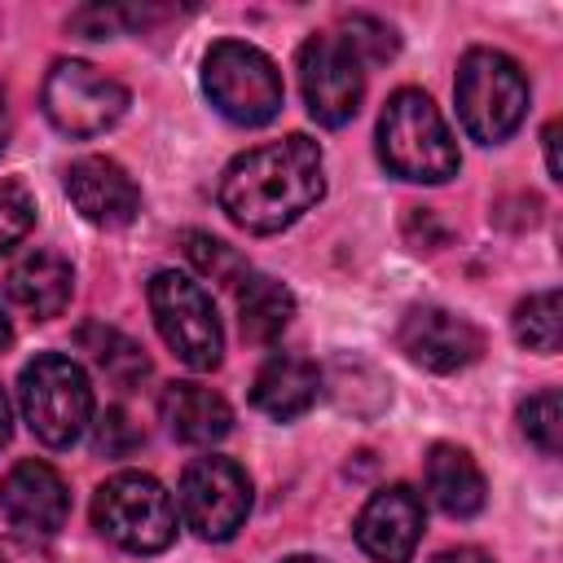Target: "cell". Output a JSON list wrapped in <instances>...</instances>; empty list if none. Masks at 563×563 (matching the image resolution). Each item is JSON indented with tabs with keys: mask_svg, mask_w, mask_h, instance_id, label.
I'll return each instance as SVG.
<instances>
[{
	"mask_svg": "<svg viewBox=\"0 0 563 563\" xmlns=\"http://www.w3.org/2000/svg\"><path fill=\"white\" fill-rule=\"evenodd\" d=\"M321 194V150L299 132L238 154L220 180V207L246 233H277L295 224Z\"/></svg>",
	"mask_w": 563,
	"mask_h": 563,
	"instance_id": "1",
	"label": "cell"
},
{
	"mask_svg": "<svg viewBox=\"0 0 563 563\" xmlns=\"http://www.w3.org/2000/svg\"><path fill=\"white\" fill-rule=\"evenodd\" d=\"M378 158L391 176L413 185H444L457 176V145L427 92L400 88L387 97L378 119Z\"/></svg>",
	"mask_w": 563,
	"mask_h": 563,
	"instance_id": "2",
	"label": "cell"
},
{
	"mask_svg": "<svg viewBox=\"0 0 563 563\" xmlns=\"http://www.w3.org/2000/svg\"><path fill=\"white\" fill-rule=\"evenodd\" d=\"M18 405L35 440H44L48 449H66L92 422V383L79 361L62 352H44L22 369Z\"/></svg>",
	"mask_w": 563,
	"mask_h": 563,
	"instance_id": "3",
	"label": "cell"
},
{
	"mask_svg": "<svg viewBox=\"0 0 563 563\" xmlns=\"http://www.w3.org/2000/svg\"><path fill=\"white\" fill-rule=\"evenodd\" d=\"M453 92L462 128L484 145L506 141L528 114V79L519 62L497 48H471L457 66Z\"/></svg>",
	"mask_w": 563,
	"mask_h": 563,
	"instance_id": "4",
	"label": "cell"
},
{
	"mask_svg": "<svg viewBox=\"0 0 563 563\" xmlns=\"http://www.w3.org/2000/svg\"><path fill=\"white\" fill-rule=\"evenodd\" d=\"M92 523L119 550L158 554V550H167L176 541V501L154 475L119 471L97 488Z\"/></svg>",
	"mask_w": 563,
	"mask_h": 563,
	"instance_id": "5",
	"label": "cell"
},
{
	"mask_svg": "<svg viewBox=\"0 0 563 563\" xmlns=\"http://www.w3.org/2000/svg\"><path fill=\"white\" fill-rule=\"evenodd\" d=\"M202 88H207L211 106L229 123H242V128L273 123L282 114V97H286L273 57L242 40H220L207 48Z\"/></svg>",
	"mask_w": 563,
	"mask_h": 563,
	"instance_id": "6",
	"label": "cell"
},
{
	"mask_svg": "<svg viewBox=\"0 0 563 563\" xmlns=\"http://www.w3.org/2000/svg\"><path fill=\"white\" fill-rule=\"evenodd\" d=\"M150 312L163 334V343L189 365V369H216L224 356L220 317L211 308V295L176 268H163L150 277Z\"/></svg>",
	"mask_w": 563,
	"mask_h": 563,
	"instance_id": "7",
	"label": "cell"
},
{
	"mask_svg": "<svg viewBox=\"0 0 563 563\" xmlns=\"http://www.w3.org/2000/svg\"><path fill=\"white\" fill-rule=\"evenodd\" d=\"M44 114L57 132L66 136H101L106 128H114L128 110V88L119 79H110L106 70H97L92 62L79 57H62L53 62V70L44 75Z\"/></svg>",
	"mask_w": 563,
	"mask_h": 563,
	"instance_id": "8",
	"label": "cell"
},
{
	"mask_svg": "<svg viewBox=\"0 0 563 563\" xmlns=\"http://www.w3.org/2000/svg\"><path fill=\"white\" fill-rule=\"evenodd\" d=\"M180 515L207 541H229L251 510V479L233 457H198L180 475Z\"/></svg>",
	"mask_w": 563,
	"mask_h": 563,
	"instance_id": "9",
	"label": "cell"
},
{
	"mask_svg": "<svg viewBox=\"0 0 563 563\" xmlns=\"http://www.w3.org/2000/svg\"><path fill=\"white\" fill-rule=\"evenodd\" d=\"M365 62L347 48L343 35H312L299 48V88L303 106L317 123L339 128L361 110L365 97Z\"/></svg>",
	"mask_w": 563,
	"mask_h": 563,
	"instance_id": "10",
	"label": "cell"
},
{
	"mask_svg": "<svg viewBox=\"0 0 563 563\" xmlns=\"http://www.w3.org/2000/svg\"><path fill=\"white\" fill-rule=\"evenodd\" d=\"M396 343H400V352H405L413 365L435 369V374L466 369V365L479 361V352H484V334H479L466 317H457V312H449V308H431V303H427V308H409V312L400 317Z\"/></svg>",
	"mask_w": 563,
	"mask_h": 563,
	"instance_id": "11",
	"label": "cell"
},
{
	"mask_svg": "<svg viewBox=\"0 0 563 563\" xmlns=\"http://www.w3.org/2000/svg\"><path fill=\"white\" fill-rule=\"evenodd\" d=\"M422 497L409 484L374 493L356 515V541L374 563H409L422 541Z\"/></svg>",
	"mask_w": 563,
	"mask_h": 563,
	"instance_id": "12",
	"label": "cell"
},
{
	"mask_svg": "<svg viewBox=\"0 0 563 563\" xmlns=\"http://www.w3.org/2000/svg\"><path fill=\"white\" fill-rule=\"evenodd\" d=\"M66 194L75 211L101 229H123L141 211V189L136 180L106 154H84L66 167Z\"/></svg>",
	"mask_w": 563,
	"mask_h": 563,
	"instance_id": "13",
	"label": "cell"
},
{
	"mask_svg": "<svg viewBox=\"0 0 563 563\" xmlns=\"http://www.w3.org/2000/svg\"><path fill=\"white\" fill-rule=\"evenodd\" d=\"M0 510L9 515L13 528L31 537H48L70 515V488L48 462L26 457L0 479Z\"/></svg>",
	"mask_w": 563,
	"mask_h": 563,
	"instance_id": "14",
	"label": "cell"
},
{
	"mask_svg": "<svg viewBox=\"0 0 563 563\" xmlns=\"http://www.w3.org/2000/svg\"><path fill=\"white\" fill-rule=\"evenodd\" d=\"M317 391H321L317 365L303 361V356L277 352V356H268V361L260 365V374H255V383H251V405H255L260 413L277 418V422H290V418H299V413L312 409Z\"/></svg>",
	"mask_w": 563,
	"mask_h": 563,
	"instance_id": "15",
	"label": "cell"
},
{
	"mask_svg": "<svg viewBox=\"0 0 563 563\" xmlns=\"http://www.w3.org/2000/svg\"><path fill=\"white\" fill-rule=\"evenodd\" d=\"M4 290H9V299L18 308H26L40 321H48V317H62V308L70 303L75 273L57 251H31L9 268Z\"/></svg>",
	"mask_w": 563,
	"mask_h": 563,
	"instance_id": "16",
	"label": "cell"
},
{
	"mask_svg": "<svg viewBox=\"0 0 563 563\" xmlns=\"http://www.w3.org/2000/svg\"><path fill=\"white\" fill-rule=\"evenodd\" d=\"M167 431L180 444H216L220 435H229L233 427V409L220 391L202 387V383H172L158 400Z\"/></svg>",
	"mask_w": 563,
	"mask_h": 563,
	"instance_id": "17",
	"label": "cell"
},
{
	"mask_svg": "<svg viewBox=\"0 0 563 563\" xmlns=\"http://www.w3.org/2000/svg\"><path fill=\"white\" fill-rule=\"evenodd\" d=\"M427 493L444 515L471 519L484 510V471L475 466V457L466 449L435 444L427 453Z\"/></svg>",
	"mask_w": 563,
	"mask_h": 563,
	"instance_id": "18",
	"label": "cell"
},
{
	"mask_svg": "<svg viewBox=\"0 0 563 563\" xmlns=\"http://www.w3.org/2000/svg\"><path fill=\"white\" fill-rule=\"evenodd\" d=\"M233 295H238V325L246 343H273L295 317V295L277 277L246 273L233 286Z\"/></svg>",
	"mask_w": 563,
	"mask_h": 563,
	"instance_id": "19",
	"label": "cell"
},
{
	"mask_svg": "<svg viewBox=\"0 0 563 563\" xmlns=\"http://www.w3.org/2000/svg\"><path fill=\"white\" fill-rule=\"evenodd\" d=\"M79 347L92 356V365L119 387V391H132L145 374H150V361H145V352L128 339V334H119V330H110V325H101V321H88V325H79Z\"/></svg>",
	"mask_w": 563,
	"mask_h": 563,
	"instance_id": "20",
	"label": "cell"
},
{
	"mask_svg": "<svg viewBox=\"0 0 563 563\" xmlns=\"http://www.w3.org/2000/svg\"><path fill=\"white\" fill-rule=\"evenodd\" d=\"M510 325H515V339H519L528 352H541V356L559 352V339H563V303H559V290H537V295H528V299L515 308Z\"/></svg>",
	"mask_w": 563,
	"mask_h": 563,
	"instance_id": "21",
	"label": "cell"
},
{
	"mask_svg": "<svg viewBox=\"0 0 563 563\" xmlns=\"http://www.w3.org/2000/svg\"><path fill=\"white\" fill-rule=\"evenodd\" d=\"M185 255L194 260V268L202 273V277H211V282H220V286H238L251 268H246V260L229 246V242H220V238H211V233H185Z\"/></svg>",
	"mask_w": 563,
	"mask_h": 563,
	"instance_id": "22",
	"label": "cell"
},
{
	"mask_svg": "<svg viewBox=\"0 0 563 563\" xmlns=\"http://www.w3.org/2000/svg\"><path fill=\"white\" fill-rule=\"evenodd\" d=\"M519 427H523V435L541 449V453H559L563 449V400H559V391H537V396H528L523 405H519Z\"/></svg>",
	"mask_w": 563,
	"mask_h": 563,
	"instance_id": "23",
	"label": "cell"
},
{
	"mask_svg": "<svg viewBox=\"0 0 563 563\" xmlns=\"http://www.w3.org/2000/svg\"><path fill=\"white\" fill-rule=\"evenodd\" d=\"M35 224V198L26 194V185L4 180L0 185V255L13 251Z\"/></svg>",
	"mask_w": 563,
	"mask_h": 563,
	"instance_id": "24",
	"label": "cell"
},
{
	"mask_svg": "<svg viewBox=\"0 0 563 563\" xmlns=\"http://www.w3.org/2000/svg\"><path fill=\"white\" fill-rule=\"evenodd\" d=\"M343 40H347V48H352L361 62H387V57H396V35H391V26L378 22V18H369V13H352V18L343 22Z\"/></svg>",
	"mask_w": 563,
	"mask_h": 563,
	"instance_id": "25",
	"label": "cell"
},
{
	"mask_svg": "<svg viewBox=\"0 0 563 563\" xmlns=\"http://www.w3.org/2000/svg\"><path fill=\"white\" fill-rule=\"evenodd\" d=\"M97 453H106V457H128L132 449H141V440H145V431L123 413V409H106L101 418H97Z\"/></svg>",
	"mask_w": 563,
	"mask_h": 563,
	"instance_id": "26",
	"label": "cell"
},
{
	"mask_svg": "<svg viewBox=\"0 0 563 563\" xmlns=\"http://www.w3.org/2000/svg\"><path fill=\"white\" fill-rule=\"evenodd\" d=\"M0 563H53V554L31 537H0Z\"/></svg>",
	"mask_w": 563,
	"mask_h": 563,
	"instance_id": "27",
	"label": "cell"
},
{
	"mask_svg": "<svg viewBox=\"0 0 563 563\" xmlns=\"http://www.w3.org/2000/svg\"><path fill=\"white\" fill-rule=\"evenodd\" d=\"M431 563H493L479 545H457V550H440Z\"/></svg>",
	"mask_w": 563,
	"mask_h": 563,
	"instance_id": "28",
	"label": "cell"
},
{
	"mask_svg": "<svg viewBox=\"0 0 563 563\" xmlns=\"http://www.w3.org/2000/svg\"><path fill=\"white\" fill-rule=\"evenodd\" d=\"M545 167H550V180H563V167H559V119L545 128Z\"/></svg>",
	"mask_w": 563,
	"mask_h": 563,
	"instance_id": "29",
	"label": "cell"
},
{
	"mask_svg": "<svg viewBox=\"0 0 563 563\" xmlns=\"http://www.w3.org/2000/svg\"><path fill=\"white\" fill-rule=\"evenodd\" d=\"M9 435H13V413H9V396L0 387V449L9 444Z\"/></svg>",
	"mask_w": 563,
	"mask_h": 563,
	"instance_id": "30",
	"label": "cell"
},
{
	"mask_svg": "<svg viewBox=\"0 0 563 563\" xmlns=\"http://www.w3.org/2000/svg\"><path fill=\"white\" fill-rule=\"evenodd\" d=\"M13 339V330H9V321H4V312H0V347Z\"/></svg>",
	"mask_w": 563,
	"mask_h": 563,
	"instance_id": "31",
	"label": "cell"
},
{
	"mask_svg": "<svg viewBox=\"0 0 563 563\" xmlns=\"http://www.w3.org/2000/svg\"><path fill=\"white\" fill-rule=\"evenodd\" d=\"M286 563H321V559H286Z\"/></svg>",
	"mask_w": 563,
	"mask_h": 563,
	"instance_id": "32",
	"label": "cell"
},
{
	"mask_svg": "<svg viewBox=\"0 0 563 563\" xmlns=\"http://www.w3.org/2000/svg\"><path fill=\"white\" fill-rule=\"evenodd\" d=\"M0 114H4V84H0Z\"/></svg>",
	"mask_w": 563,
	"mask_h": 563,
	"instance_id": "33",
	"label": "cell"
}]
</instances>
